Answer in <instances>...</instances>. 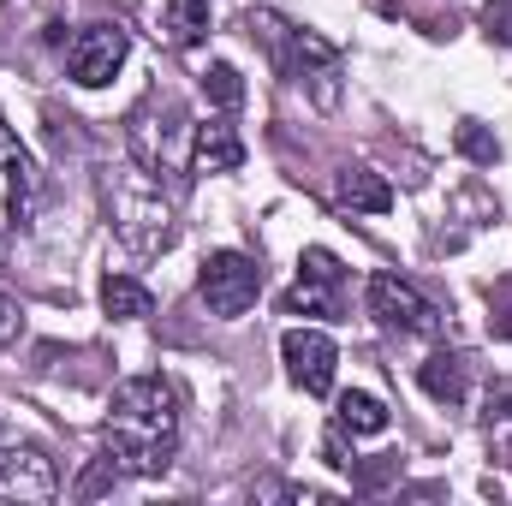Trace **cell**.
I'll use <instances>...</instances> for the list:
<instances>
[{"instance_id": "cell-19", "label": "cell", "mask_w": 512, "mask_h": 506, "mask_svg": "<svg viewBox=\"0 0 512 506\" xmlns=\"http://www.w3.org/2000/svg\"><path fill=\"white\" fill-rule=\"evenodd\" d=\"M459 155H471V161L495 167V161H501V143H495L489 131L477 126V120H465V126H459Z\"/></svg>"}, {"instance_id": "cell-7", "label": "cell", "mask_w": 512, "mask_h": 506, "mask_svg": "<svg viewBox=\"0 0 512 506\" xmlns=\"http://www.w3.org/2000/svg\"><path fill=\"white\" fill-rule=\"evenodd\" d=\"M370 316L393 334H435L441 328V310L399 274H370Z\"/></svg>"}, {"instance_id": "cell-11", "label": "cell", "mask_w": 512, "mask_h": 506, "mask_svg": "<svg viewBox=\"0 0 512 506\" xmlns=\"http://www.w3.org/2000/svg\"><path fill=\"white\" fill-rule=\"evenodd\" d=\"M233 167H245V143H239V131L221 126V120L197 126V137H191V173H233Z\"/></svg>"}, {"instance_id": "cell-21", "label": "cell", "mask_w": 512, "mask_h": 506, "mask_svg": "<svg viewBox=\"0 0 512 506\" xmlns=\"http://www.w3.org/2000/svg\"><path fill=\"white\" fill-rule=\"evenodd\" d=\"M346 471H352L358 489H382V483L399 477V459H370V465H346Z\"/></svg>"}, {"instance_id": "cell-13", "label": "cell", "mask_w": 512, "mask_h": 506, "mask_svg": "<svg viewBox=\"0 0 512 506\" xmlns=\"http://www.w3.org/2000/svg\"><path fill=\"white\" fill-rule=\"evenodd\" d=\"M423 393L429 399H441V405H465V393H471V364L459 358V352H435V358H423Z\"/></svg>"}, {"instance_id": "cell-1", "label": "cell", "mask_w": 512, "mask_h": 506, "mask_svg": "<svg viewBox=\"0 0 512 506\" xmlns=\"http://www.w3.org/2000/svg\"><path fill=\"white\" fill-rule=\"evenodd\" d=\"M102 435H108V453H114L126 471L161 477V471L173 465V447H179V399H173V387L155 381V376L120 381L114 399H108Z\"/></svg>"}, {"instance_id": "cell-16", "label": "cell", "mask_w": 512, "mask_h": 506, "mask_svg": "<svg viewBox=\"0 0 512 506\" xmlns=\"http://www.w3.org/2000/svg\"><path fill=\"white\" fill-rule=\"evenodd\" d=\"M334 417H340V429H352V435H382L387 429V405L376 393H340Z\"/></svg>"}, {"instance_id": "cell-12", "label": "cell", "mask_w": 512, "mask_h": 506, "mask_svg": "<svg viewBox=\"0 0 512 506\" xmlns=\"http://www.w3.org/2000/svg\"><path fill=\"white\" fill-rule=\"evenodd\" d=\"M120 239L131 251H161L173 239L167 227V203L161 197H143V203H120Z\"/></svg>"}, {"instance_id": "cell-24", "label": "cell", "mask_w": 512, "mask_h": 506, "mask_svg": "<svg viewBox=\"0 0 512 506\" xmlns=\"http://www.w3.org/2000/svg\"><path fill=\"white\" fill-rule=\"evenodd\" d=\"M495 334H501V340H512V310H495Z\"/></svg>"}, {"instance_id": "cell-10", "label": "cell", "mask_w": 512, "mask_h": 506, "mask_svg": "<svg viewBox=\"0 0 512 506\" xmlns=\"http://www.w3.org/2000/svg\"><path fill=\"white\" fill-rule=\"evenodd\" d=\"M280 358H286V370H292V381H298L304 393H328V387H334V364H340V352H334L328 334H316V328H292V334L280 340Z\"/></svg>"}, {"instance_id": "cell-4", "label": "cell", "mask_w": 512, "mask_h": 506, "mask_svg": "<svg viewBox=\"0 0 512 506\" xmlns=\"http://www.w3.org/2000/svg\"><path fill=\"white\" fill-rule=\"evenodd\" d=\"M131 149H137V161H143V173H167L173 167V137L185 131V108L173 102V96H161V90H149L137 108H131Z\"/></svg>"}, {"instance_id": "cell-2", "label": "cell", "mask_w": 512, "mask_h": 506, "mask_svg": "<svg viewBox=\"0 0 512 506\" xmlns=\"http://www.w3.org/2000/svg\"><path fill=\"white\" fill-rule=\"evenodd\" d=\"M316 108H340V90H346V60H340V48L328 42V36H316V30H292L286 36V48H280V60H274Z\"/></svg>"}, {"instance_id": "cell-3", "label": "cell", "mask_w": 512, "mask_h": 506, "mask_svg": "<svg viewBox=\"0 0 512 506\" xmlns=\"http://www.w3.org/2000/svg\"><path fill=\"white\" fill-rule=\"evenodd\" d=\"M36 191H42L36 161H30V149L18 143V131L6 126V114H0V227L24 233V227L36 221Z\"/></svg>"}, {"instance_id": "cell-22", "label": "cell", "mask_w": 512, "mask_h": 506, "mask_svg": "<svg viewBox=\"0 0 512 506\" xmlns=\"http://www.w3.org/2000/svg\"><path fill=\"white\" fill-rule=\"evenodd\" d=\"M489 417H512V381H501V387L489 393Z\"/></svg>"}, {"instance_id": "cell-6", "label": "cell", "mask_w": 512, "mask_h": 506, "mask_svg": "<svg viewBox=\"0 0 512 506\" xmlns=\"http://www.w3.org/2000/svg\"><path fill=\"white\" fill-rule=\"evenodd\" d=\"M126 54H131V42L120 24H84L72 36V48H66V72L84 90H102V84H114V72L126 66Z\"/></svg>"}, {"instance_id": "cell-20", "label": "cell", "mask_w": 512, "mask_h": 506, "mask_svg": "<svg viewBox=\"0 0 512 506\" xmlns=\"http://www.w3.org/2000/svg\"><path fill=\"white\" fill-rule=\"evenodd\" d=\"M483 30H489V42L512 48V0H489L483 6Z\"/></svg>"}, {"instance_id": "cell-14", "label": "cell", "mask_w": 512, "mask_h": 506, "mask_svg": "<svg viewBox=\"0 0 512 506\" xmlns=\"http://www.w3.org/2000/svg\"><path fill=\"white\" fill-rule=\"evenodd\" d=\"M334 197H340L346 209H364V215H387V209H393V185H387L382 173H370V167H340Z\"/></svg>"}, {"instance_id": "cell-23", "label": "cell", "mask_w": 512, "mask_h": 506, "mask_svg": "<svg viewBox=\"0 0 512 506\" xmlns=\"http://www.w3.org/2000/svg\"><path fill=\"white\" fill-rule=\"evenodd\" d=\"M6 340H18V310L0 298V346H6Z\"/></svg>"}, {"instance_id": "cell-17", "label": "cell", "mask_w": 512, "mask_h": 506, "mask_svg": "<svg viewBox=\"0 0 512 506\" xmlns=\"http://www.w3.org/2000/svg\"><path fill=\"white\" fill-rule=\"evenodd\" d=\"M161 24H167V36H173L179 48H191V42L209 30V0H167Z\"/></svg>"}, {"instance_id": "cell-8", "label": "cell", "mask_w": 512, "mask_h": 506, "mask_svg": "<svg viewBox=\"0 0 512 506\" xmlns=\"http://www.w3.org/2000/svg\"><path fill=\"white\" fill-rule=\"evenodd\" d=\"M340 286H346V268L340 256L310 245L298 256V286L286 292V310H304V316H340Z\"/></svg>"}, {"instance_id": "cell-5", "label": "cell", "mask_w": 512, "mask_h": 506, "mask_svg": "<svg viewBox=\"0 0 512 506\" xmlns=\"http://www.w3.org/2000/svg\"><path fill=\"white\" fill-rule=\"evenodd\" d=\"M203 304L215 310V316H245L256 304V292H262V268H256L245 251H215L209 262H203Z\"/></svg>"}, {"instance_id": "cell-15", "label": "cell", "mask_w": 512, "mask_h": 506, "mask_svg": "<svg viewBox=\"0 0 512 506\" xmlns=\"http://www.w3.org/2000/svg\"><path fill=\"white\" fill-rule=\"evenodd\" d=\"M102 310H108L114 322H143V316L155 310V298H149V286H137L126 274H108V280H102Z\"/></svg>"}, {"instance_id": "cell-18", "label": "cell", "mask_w": 512, "mask_h": 506, "mask_svg": "<svg viewBox=\"0 0 512 506\" xmlns=\"http://www.w3.org/2000/svg\"><path fill=\"white\" fill-rule=\"evenodd\" d=\"M203 90H209L215 108H239V102H245V78H239V66H227V60H215V66L203 72Z\"/></svg>"}, {"instance_id": "cell-25", "label": "cell", "mask_w": 512, "mask_h": 506, "mask_svg": "<svg viewBox=\"0 0 512 506\" xmlns=\"http://www.w3.org/2000/svg\"><path fill=\"white\" fill-rule=\"evenodd\" d=\"M0 441H12V435H6V417H0Z\"/></svg>"}, {"instance_id": "cell-9", "label": "cell", "mask_w": 512, "mask_h": 506, "mask_svg": "<svg viewBox=\"0 0 512 506\" xmlns=\"http://www.w3.org/2000/svg\"><path fill=\"white\" fill-rule=\"evenodd\" d=\"M60 489V471L42 447H24V441H0V495L12 501H48Z\"/></svg>"}]
</instances>
